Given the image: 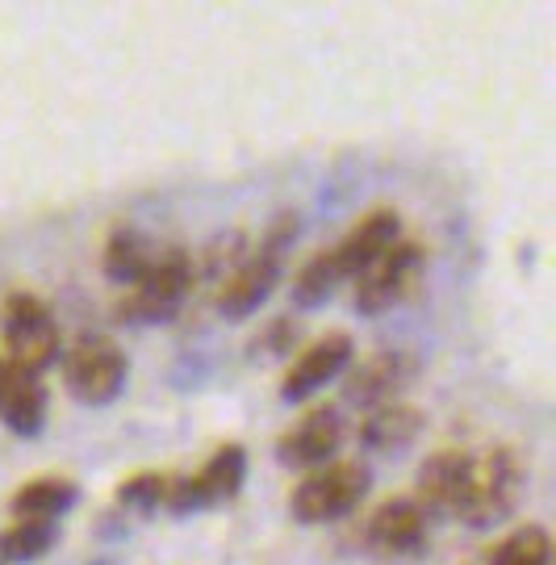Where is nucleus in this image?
<instances>
[{
    "instance_id": "9",
    "label": "nucleus",
    "mask_w": 556,
    "mask_h": 565,
    "mask_svg": "<svg viewBox=\"0 0 556 565\" xmlns=\"http://www.w3.org/2000/svg\"><path fill=\"white\" fill-rule=\"evenodd\" d=\"M473 478V452L469 448H443L431 452L415 473V499L427 520H460Z\"/></svg>"
},
{
    "instance_id": "6",
    "label": "nucleus",
    "mask_w": 556,
    "mask_h": 565,
    "mask_svg": "<svg viewBox=\"0 0 556 565\" xmlns=\"http://www.w3.org/2000/svg\"><path fill=\"white\" fill-rule=\"evenodd\" d=\"M280 264H285V247L268 239L259 243L256 252H243L235 268L214 289V310H218L222 319H235V323L252 319L259 306L277 294Z\"/></svg>"
},
{
    "instance_id": "22",
    "label": "nucleus",
    "mask_w": 556,
    "mask_h": 565,
    "mask_svg": "<svg viewBox=\"0 0 556 565\" xmlns=\"http://www.w3.org/2000/svg\"><path fill=\"white\" fill-rule=\"evenodd\" d=\"M163 490H168V473H156V469H139V473H130V478H121L118 490H114V499L126 515H156L163 511Z\"/></svg>"
},
{
    "instance_id": "14",
    "label": "nucleus",
    "mask_w": 556,
    "mask_h": 565,
    "mask_svg": "<svg viewBox=\"0 0 556 565\" xmlns=\"http://www.w3.org/2000/svg\"><path fill=\"white\" fill-rule=\"evenodd\" d=\"M410 373H415V364L402 352H373L364 361H352L343 373V403H356L364 411L394 403L402 385L410 382Z\"/></svg>"
},
{
    "instance_id": "1",
    "label": "nucleus",
    "mask_w": 556,
    "mask_h": 565,
    "mask_svg": "<svg viewBox=\"0 0 556 565\" xmlns=\"http://www.w3.org/2000/svg\"><path fill=\"white\" fill-rule=\"evenodd\" d=\"M373 490V469L360 457H335V461L310 469L293 494H289V515L298 524H335L348 520Z\"/></svg>"
},
{
    "instance_id": "12",
    "label": "nucleus",
    "mask_w": 556,
    "mask_h": 565,
    "mask_svg": "<svg viewBox=\"0 0 556 565\" xmlns=\"http://www.w3.org/2000/svg\"><path fill=\"white\" fill-rule=\"evenodd\" d=\"M397 239H402V214H397V210L377 205V210L360 214L356 223H352V231L331 247V260H335L339 281H352V277L364 273L377 256H385Z\"/></svg>"
},
{
    "instance_id": "15",
    "label": "nucleus",
    "mask_w": 556,
    "mask_h": 565,
    "mask_svg": "<svg viewBox=\"0 0 556 565\" xmlns=\"http://www.w3.org/2000/svg\"><path fill=\"white\" fill-rule=\"evenodd\" d=\"M423 427H427L423 406L394 398V403H381L373 411H364L356 436H360V448L373 452V457H402L423 436Z\"/></svg>"
},
{
    "instance_id": "21",
    "label": "nucleus",
    "mask_w": 556,
    "mask_h": 565,
    "mask_svg": "<svg viewBox=\"0 0 556 565\" xmlns=\"http://www.w3.org/2000/svg\"><path fill=\"white\" fill-rule=\"evenodd\" d=\"M339 285L343 281H339L331 252H314V256L298 268V277H293V302H298L301 310H318V306L331 302V294H335Z\"/></svg>"
},
{
    "instance_id": "11",
    "label": "nucleus",
    "mask_w": 556,
    "mask_h": 565,
    "mask_svg": "<svg viewBox=\"0 0 556 565\" xmlns=\"http://www.w3.org/2000/svg\"><path fill=\"white\" fill-rule=\"evenodd\" d=\"M427 515L418 511V503L410 494H397V499H385V503L364 520L360 527V541L381 553V557H415L418 548L427 545Z\"/></svg>"
},
{
    "instance_id": "20",
    "label": "nucleus",
    "mask_w": 556,
    "mask_h": 565,
    "mask_svg": "<svg viewBox=\"0 0 556 565\" xmlns=\"http://www.w3.org/2000/svg\"><path fill=\"white\" fill-rule=\"evenodd\" d=\"M485 565H553V532L539 524H523L502 536Z\"/></svg>"
},
{
    "instance_id": "5",
    "label": "nucleus",
    "mask_w": 556,
    "mask_h": 565,
    "mask_svg": "<svg viewBox=\"0 0 556 565\" xmlns=\"http://www.w3.org/2000/svg\"><path fill=\"white\" fill-rule=\"evenodd\" d=\"M523 494V461L511 448H485L473 452V478H469V499L460 520L469 527H494L518 507Z\"/></svg>"
},
{
    "instance_id": "4",
    "label": "nucleus",
    "mask_w": 556,
    "mask_h": 565,
    "mask_svg": "<svg viewBox=\"0 0 556 565\" xmlns=\"http://www.w3.org/2000/svg\"><path fill=\"white\" fill-rule=\"evenodd\" d=\"M197 268L189 260L184 247H163L151 256V264L142 268V277L130 285V294L121 298V315L135 323H168L177 319L189 289H193Z\"/></svg>"
},
{
    "instance_id": "8",
    "label": "nucleus",
    "mask_w": 556,
    "mask_h": 565,
    "mask_svg": "<svg viewBox=\"0 0 556 565\" xmlns=\"http://www.w3.org/2000/svg\"><path fill=\"white\" fill-rule=\"evenodd\" d=\"M352 361H356V343L348 331H327L310 340L280 377V403H310L318 390L339 382Z\"/></svg>"
},
{
    "instance_id": "13",
    "label": "nucleus",
    "mask_w": 556,
    "mask_h": 565,
    "mask_svg": "<svg viewBox=\"0 0 556 565\" xmlns=\"http://www.w3.org/2000/svg\"><path fill=\"white\" fill-rule=\"evenodd\" d=\"M0 424L21 440H34L46 427V385L13 361H0Z\"/></svg>"
},
{
    "instance_id": "2",
    "label": "nucleus",
    "mask_w": 556,
    "mask_h": 565,
    "mask_svg": "<svg viewBox=\"0 0 556 565\" xmlns=\"http://www.w3.org/2000/svg\"><path fill=\"white\" fill-rule=\"evenodd\" d=\"M0 335H4V361L21 364L30 373H46L63 356L60 323L51 306L30 289H13L0 306Z\"/></svg>"
},
{
    "instance_id": "10",
    "label": "nucleus",
    "mask_w": 556,
    "mask_h": 565,
    "mask_svg": "<svg viewBox=\"0 0 556 565\" xmlns=\"http://www.w3.org/2000/svg\"><path fill=\"white\" fill-rule=\"evenodd\" d=\"M343 445V411L335 403H314L298 424L277 440V461L285 469L310 473L318 465L335 461Z\"/></svg>"
},
{
    "instance_id": "23",
    "label": "nucleus",
    "mask_w": 556,
    "mask_h": 565,
    "mask_svg": "<svg viewBox=\"0 0 556 565\" xmlns=\"http://www.w3.org/2000/svg\"><path fill=\"white\" fill-rule=\"evenodd\" d=\"M0 565H4V562H0Z\"/></svg>"
},
{
    "instance_id": "18",
    "label": "nucleus",
    "mask_w": 556,
    "mask_h": 565,
    "mask_svg": "<svg viewBox=\"0 0 556 565\" xmlns=\"http://www.w3.org/2000/svg\"><path fill=\"white\" fill-rule=\"evenodd\" d=\"M60 545V524H42V520H9L0 527V562L4 565H30L46 557Z\"/></svg>"
},
{
    "instance_id": "19",
    "label": "nucleus",
    "mask_w": 556,
    "mask_h": 565,
    "mask_svg": "<svg viewBox=\"0 0 556 565\" xmlns=\"http://www.w3.org/2000/svg\"><path fill=\"white\" fill-rule=\"evenodd\" d=\"M151 256H156L151 243L142 239L135 226H118V231L105 239V260L100 264H105V277H109V281H118L130 289V285L142 277V268L151 264Z\"/></svg>"
},
{
    "instance_id": "7",
    "label": "nucleus",
    "mask_w": 556,
    "mask_h": 565,
    "mask_svg": "<svg viewBox=\"0 0 556 565\" xmlns=\"http://www.w3.org/2000/svg\"><path fill=\"white\" fill-rule=\"evenodd\" d=\"M423 260H427L423 243L397 239L385 256H377L364 273H356V277H352V285H356V294H352L356 315L377 319L385 310H394L397 302H406L410 285H415L418 273H423Z\"/></svg>"
},
{
    "instance_id": "16",
    "label": "nucleus",
    "mask_w": 556,
    "mask_h": 565,
    "mask_svg": "<svg viewBox=\"0 0 556 565\" xmlns=\"http://www.w3.org/2000/svg\"><path fill=\"white\" fill-rule=\"evenodd\" d=\"M243 486H247V448L235 445V440L218 445L201 461L197 473H189V494H193L197 511L235 503Z\"/></svg>"
},
{
    "instance_id": "17",
    "label": "nucleus",
    "mask_w": 556,
    "mask_h": 565,
    "mask_svg": "<svg viewBox=\"0 0 556 565\" xmlns=\"http://www.w3.org/2000/svg\"><path fill=\"white\" fill-rule=\"evenodd\" d=\"M79 486L60 478V473H42V478H30L13 490L9 499V515L13 520H42V524H60L63 515L76 507Z\"/></svg>"
},
{
    "instance_id": "3",
    "label": "nucleus",
    "mask_w": 556,
    "mask_h": 565,
    "mask_svg": "<svg viewBox=\"0 0 556 565\" xmlns=\"http://www.w3.org/2000/svg\"><path fill=\"white\" fill-rule=\"evenodd\" d=\"M63 385L67 394L84 406H109L121 398L126 377H130V361L121 352L118 340L109 335H84L60 356Z\"/></svg>"
}]
</instances>
